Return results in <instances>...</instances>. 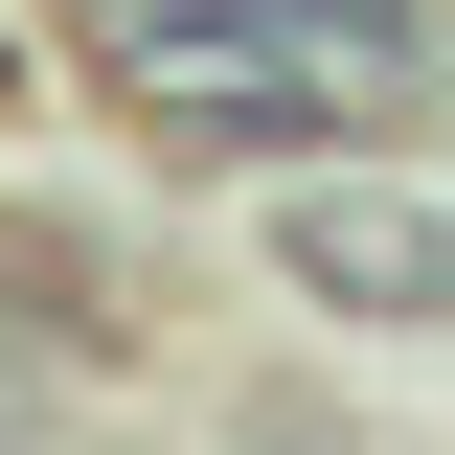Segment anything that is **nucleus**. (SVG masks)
Instances as JSON below:
<instances>
[{
    "instance_id": "nucleus-1",
    "label": "nucleus",
    "mask_w": 455,
    "mask_h": 455,
    "mask_svg": "<svg viewBox=\"0 0 455 455\" xmlns=\"http://www.w3.org/2000/svg\"><path fill=\"white\" fill-rule=\"evenodd\" d=\"M114 68H137L205 160H296V137H319V23H296V0H114Z\"/></svg>"
},
{
    "instance_id": "nucleus-2",
    "label": "nucleus",
    "mask_w": 455,
    "mask_h": 455,
    "mask_svg": "<svg viewBox=\"0 0 455 455\" xmlns=\"http://www.w3.org/2000/svg\"><path fill=\"white\" fill-rule=\"evenodd\" d=\"M274 251H296V296H341V319H455V228L387 205V182H296Z\"/></svg>"
}]
</instances>
